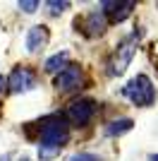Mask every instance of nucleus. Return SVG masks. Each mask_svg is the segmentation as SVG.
Here are the masks:
<instances>
[{
    "label": "nucleus",
    "instance_id": "4",
    "mask_svg": "<svg viewBox=\"0 0 158 161\" xmlns=\"http://www.w3.org/2000/svg\"><path fill=\"white\" fill-rule=\"evenodd\" d=\"M36 72L31 67H24V65H17L12 72L7 75V89L12 94H24V92H31L36 87Z\"/></svg>",
    "mask_w": 158,
    "mask_h": 161
},
{
    "label": "nucleus",
    "instance_id": "1",
    "mask_svg": "<svg viewBox=\"0 0 158 161\" xmlns=\"http://www.w3.org/2000/svg\"><path fill=\"white\" fill-rule=\"evenodd\" d=\"M39 128V159L48 161L60 154V149L70 140V123L65 115L53 113L36 123Z\"/></svg>",
    "mask_w": 158,
    "mask_h": 161
},
{
    "label": "nucleus",
    "instance_id": "17",
    "mask_svg": "<svg viewBox=\"0 0 158 161\" xmlns=\"http://www.w3.org/2000/svg\"><path fill=\"white\" fill-rule=\"evenodd\" d=\"M22 161H29V159H22Z\"/></svg>",
    "mask_w": 158,
    "mask_h": 161
},
{
    "label": "nucleus",
    "instance_id": "10",
    "mask_svg": "<svg viewBox=\"0 0 158 161\" xmlns=\"http://www.w3.org/2000/svg\"><path fill=\"white\" fill-rule=\"evenodd\" d=\"M70 53H67V51H60V53H55V55H50V58H48L46 60V65H43V70H46V72H62V70H65L67 65H70Z\"/></svg>",
    "mask_w": 158,
    "mask_h": 161
},
{
    "label": "nucleus",
    "instance_id": "12",
    "mask_svg": "<svg viewBox=\"0 0 158 161\" xmlns=\"http://www.w3.org/2000/svg\"><path fill=\"white\" fill-rule=\"evenodd\" d=\"M46 7H48L50 14H62L67 7H70V3H67V0H50V3H46Z\"/></svg>",
    "mask_w": 158,
    "mask_h": 161
},
{
    "label": "nucleus",
    "instance_id": "2",
    "mask_svg": "<svg viewBox=\"0 0 158 161\" xmlns=\"http://www.w3.org/2000/svg\"><path fill=\"white\" fill-rule=\"evenodd\" d=\"M122 94L134 103V106H151L156 101V87L149 80V75H137L127 82V87L122 89Z\"/></svg>",
    "mask_w": 158,
    "mask_h": 161
},
{
    "label": "nucleus",
    "instance_id": "6",
    "mask_svg": "<svg viewBox=\"0 0 158 161\" xmlns=\"http://www.w3.org/2000/svg\"><path fill=\"white\" fill-rule=\"evenodd\" d=\"M77 27H82V31L86 36H91V39L93 36H103L105 29H108V17H105L103 10H91L86 17L77 19Z\"/></svg>",
    "mask_w": 158,
    "mask_h": 161
},
{
    "label": "nucleus",
    "instance_id": "11",
    "mask_svg": "<svg viewBox=\"0 0 158 161\" xmlns=\"http://www.w3.org/2000/svg\"><path fill=\"white\" fill-rule=\"evenodd\" d=\"M134 128V120L132 118H118V120L108 123V128H105V135H110V137H118V135H125Z\"/></svg>",
    "mask_w": 158,
    "mask_h": 161
},
{
    "label": "nucleus",
    "instance_id": "9",
    "mask_svg": "<svg viewBox=\"0 0 158 161\" xmlns=\"http://www.w3.org/2000/svg\"><path fill=\"white\" fill-rule=\"evenodd\" d=\"M48 39H50V31H48L46 24H36V27H31L29 34H26V51H31V53L41 51V48L48 43Z\"/></svg>",
    "mask_w": 158,
    "mask_h": 161
},
{
    "label": "nucleus",
    "instance_id": "5",
    "mask_svg": "<svg viewBox=\"0 0 158 161\" xmlns=\"http://www.w3.org/2000/svg\"><path fill=\"white\" fill-rule=\"evenodd\" d=\"M134 39H137V36L125 39L118 48H115V53H113V58H110V65H108L110 67V75H122L127 67H129L132 58H134V48H137Z\"/></svg>",
    "mask_w": 158,
    "mask_h": 161
},
{
    "label": "nucleus",
    "instance_id": "14",
    "mask_svg": "<svg viewBox=\"0 0 158 161\" xmlns=\"http://www.w3.org/2000/svg\"><path fill=\"white\" fill-rule=\"evenodd\" d=\"M36 7H39L36 0H24V3H19V10H24V12H34Z\"/></svg>",
    "mask_w": 158,
    "mask_h": 161
},
{
    "label": "nucleus",
    "instance_id": "13",
    "mask_svg": "<svg viewBox=\"0 0 158 161\" xmlns=\"http://www.w3.org/2000/svg\"><path fill=\"white\" fill-rule=\"evenodd\" d=\"M70 161H103V159L96 156V154H91V152H79V154L70 156Z\"/></svg>",
    "mask_w": 158,
    "mask_h": 161
},
{
    "label": "nucleus",
    "instance_id": "16",
    "mask_svg": "<svg viewBox=\"0 0 158 161\" xmlns=\"http://www.w3.org/2000/svg\"><path fill=\"white\" fill-rule=\"evenodd\" d=\"M149 161H158V154H151V156H149Z\"/></svg>",
    "mask_w": 158,
    "mask_h": 161
},
{
    "label": "nucleus",
    "instance_id": "8",
    "mask_svg": "<svg viewBox=\"0 0 158 161\" xmlns=\"http://www.w3.org/2000/svg\"><path fill=\"white\" fill-rule=\"evenodd\" d=\"M84 84V72L79 65H67L60 75H55V89L58 92H74Z\"/></svg>",
    "mask_w": 158,
    "mask_h": 161
},
{
    "label": "nucleus",
    "instance_id": "7",
    "mask_svg": "<svg viewBox=\"0 0 158 161\" xmlns=\"http://www.w3.org/2000/svg\"><path fill=\"white\" fill-rule=\"evenodd\" d=\"M134 7H137L134 0H103V3H101V10L105 12L108 22H115V24H118V22H125L132 14Z\"/></svg>",
    "mask_w": 158,
    "mask_h": 161
},
{
    "label": "nucleus",
    "instance_id": "15",
    "mask_svg": "<svg viewBox=\"0 0 158 161\" xmlns=\"http://www.w3.org/2000/svg\"><path fill=\"white\" fill-rule=\"evenodd\" d=\"M3 87H7V80L3 77V75H0V92H3Z\"/></svg>",
    "mask_w": 158,
    "mask_h": 161
},
{
    "label": "nucleus",
    "instance_id": "3",
    "mask_svg": "<svg viewBox=\"0 0 158 161\" xmlns=\"http://www.w3.org/2000/svg\"><path fill=\"white\" fill-rule=\"evenodd\" d=\"M96 101L93 99H89V96H84V99H74L70 106L65 108V118H67V123L70 125H74V128H84L86 123L91 120L93 115H96Z\"/></svg>",
    "mask_w": 158,
    "mask_h": 161
}]
</instances>
